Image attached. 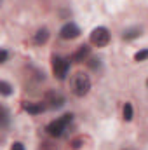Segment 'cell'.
<instances>
[{"mask_svg": "<svg viewBox=\"0 0 148 150\" xmlns=\"http://www.w3.org/2000/svg\"><path fill=\"white\" fill-rule=\"evenodd\" d=\"M108 40H110V33H108V30L105 26H98V28L92 30V33H91V44L92 45L103 47V45L108 44Z\"/></svg>", "mask_w": 148, "mask_h": 150, "instance_id": "277c9868", "label": "cell"}, {"mask_svg": "<svg viewBox=\"0 0 148 150\" xmlns=\"http://www.w3.org/2000/svg\"><path fill=\"white\" fill-rule=\"evenodd\" d=\"M47 38H49V32L45 28H42V30H38L35 33V44H45Z\"/></svg>", "mask_w": 148, "mask_h": 150, "instance_id": "9c48e42d", "label": "cell"}, {"mask_svg": "<svg viewBox=\"0 0 148 150\" xmlns=\"http://www.w3.org/2000/svg\"><path fill=\"white\" fill-rule=\"evenodd\" d=\"M11 150H25V147H23V143H19V142H16L14 145H12V149Z\"/></svg>", "mask_w": 148, "mask_h": 150, "instance_id": "9a60e30c", "label": "cell"}, {"mask_svg": "<svg viewBox=\"0 0 148 150\" xmlns=\"http://www.w3.org/2000/svg\"><path fill=\"white\" fill-rule=\"evenodd\" d=\"M23 108L26 110L28 113H33V115H37V113H42L45 110V107L42 105V103H32V101H28V103H25L23 105Z\"/></svg>", "mask_w": 148, "mask_h": 150, "instance_id": "ba28073f", "label": "cell"}, {"mask_svg": "<svg viewBox=\"0 0 148 150\" xmlns=\"http://www.w3.org/2000/svg\"><path fill=\"white\" fill-rule=\"evenodd\" d=\"M134 59H136V61H145V59H148V49L138 51V52L134 54Z\"/></svg>", "mask_w": 148, "mask_h": 150, "instance_id": "8fae6325", "label": "cell"}, {"mask_svg": "<svg viewBox=\"0 0 148 150\" xmlns=\"http://www.w3.org/2000/svg\"><path fill=\"white\" fill-rule=\"evenodd\" d=\"M5 61H7V51L2 49L0 51V63H5Z\"/></svg>", "mask_w": 148, "mask_h": 150, "instance_id": "5bb4252c", "label": "cell"}, {"mask_svg": "<svg viewBox=\"0 0 148 150\" xmlns=\"http://www.w3.org/2000/svg\"><path fill=\"white\" fill-rule=\"evenodd\" d=\"M68 70H70V63L65 58H59V56H54L52 58V72H54V75L59 80H65L66 79Z\"/></svg>", "mask_w": 148, "mask_h": 150, "instance_id": "3957f363", "label": "cell"}, {"mask_svg": "<svg viewBox=\"0 0 148 150\" xmlns=\"http://www.w3.org/2000/svg\"><path fill=\"white\" fill-rule=\"evenodd\" d=\"M147 84H148V80H147Z\"/></svg>", "mask_w": 148, "mask_h": 150, "instance_id": "2e32d148", "label": "cell"}, {"mask_svg": "<svg viewBox=\"0 0 148 150\" xmlns=\"http://www.w3.org/2000/svg\"><path fill=\"white\" fill-rule=\"evenodd\" d=\"M70 86H72V93L75 96H85L91 89V80L89 77L82 72H77L70 80Z\"/></svg>", "mask_w": 148, "mask_h": 150, "instance_id": "6da1fadb", "label": "cell"}, {"mask_svg": "<svg viewBox=\"0 0 148 150\" xmlns=\"http://www.w3.org/2000/svg\"><path fill=\"white\" fill-rule=\"evenodd\" d=\"M0 93L4 94V96H7V94H11V86L5 82V80H2L0 82Z\"/></svg>", "mask_w": 148, "mask_h": 150, "instance_id": "4fadbf2b", "label": "cell"}, {"mask_svg": "<svg viewBox=\"0 0 148 150\" xmlns=\"http://www.w3.org/2000/svg\"><path fill=\"white\" fill-rule=\"evenodd\" d=\"M89 52H91L89 45H80V47L77 49V52L72 56V59H73L75 63H80V61H84V59L89 56Z\"/></svg>", "mask_w": 148, "mask_h": 150, "instance_id": "52a82bcc", "label": "cell"}, {"mask_svg": "<svg viewBox=\"0 0 148 150\" xmlns=\"http://www.w3.org/2000/svg\"><path fill=\"white\" fill-rule=\"evenodd\" d=\"M59 35H61V38H65V40L77 38L78 35H80V28H78L75 23H66V25L59 30Z\"/></svg>", "mask_w": 148, "mask_h": 150, "instance_id": "5b68a950", "label": "cell"}, {"mask_svg": "<svg viewBox=\"0 0 148 150\" xmlns=\"http://www.w3.org/2000/svg\"><path fill=\"white\" fill-rule=\"evenodd\" d=\"M45 103H49L51 108H59V107H63L65 98H63L59 93H56V91H49V93L45 94Z\"/></svg>", "mask_w": 148, "mask_h": 150, "instance_id": "8992f818", "label": "cell"}, {"mask_svg": "<svg viewBox=\"0 0 148 150\" xmlns=\"http://www.w3.org/2000/svg\"><path fill=\"white\" fill-rule=\"evenodd\" d=\"M124 119L125 120L132 119V105L131 103H125V107H124Z\"/></svg>", "mask_w": 148, "mask_h": 150, "instance_id": "7c38bea8", "label": "cell"}, {"mask_svg": "<svg viewBox=\"0 0 148 150\" xmlns=\"http://www.w3.org/2000/svg\"><path fill=\"white\" fill-rule=\"evenodd\" d=\"M140 30L138 28H131V30H127V32H124V38L125 40H132V38H136V37H140Z\"/></svg>", "mask_w": 148, "mask_h": 150, "instance_id": "30bf717a", "label": "cell"}, {"mask_svg": "<svg viewBox=\"0 0 148 150\" xmlns=\"http://www.w3.org/2000/svg\"><path fill=\"white\" fill-rule=\"evenodd\" d=\"M70 122H72V115H70V113H68V115H63L61 119H56V120H52L51 124H47L45 131H47L51 136H61V134L66 131V127H68Z\"/></svg>", "mask_w": 148, "mask_h": 150, "instance_id": "7a4b0ae2", "label": "cell"}]
</instances>
